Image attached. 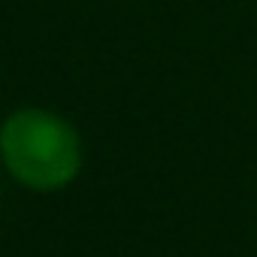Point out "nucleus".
I'll use <instances>...</instances> for the list:
<instances>
[{"label":"nucleus","instance_id":"f257e3e1","mask_svg":"<svg viewBox=\"0 0 257 257\" xmlns=\"http://www.w3.org/2000/svg\"><path fill=\"white\" fill-rule=\"evenodd\" d=\"M4 170L28 191L52 194L76 182L85 164L79 131L58 112L43 106L16 109L0 124Z\"/></svg>","mask_w":257,"mask_h":257}]
</instances>
